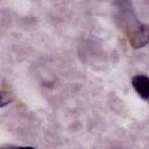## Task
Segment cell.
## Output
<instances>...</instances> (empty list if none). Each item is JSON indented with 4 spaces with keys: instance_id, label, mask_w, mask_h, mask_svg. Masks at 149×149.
Wrapping results in <instances>:
<instances>
[{
    "instance_id": "6da1fadb",
    "label": "cell",
    "mask_w": 149,
    "mask_h": 149,
    "mask_svg": "<svg viewBox=\"0 0 149 149\" xmlns=\"http://www.w3.org/2000/svg\"><path fill=\"white\" fill-rule=\"evenodd\" d=\"M133 86L140 97L149 99V78L146 76H136L133 79Z\"/></svg>"
}]
</instances>
